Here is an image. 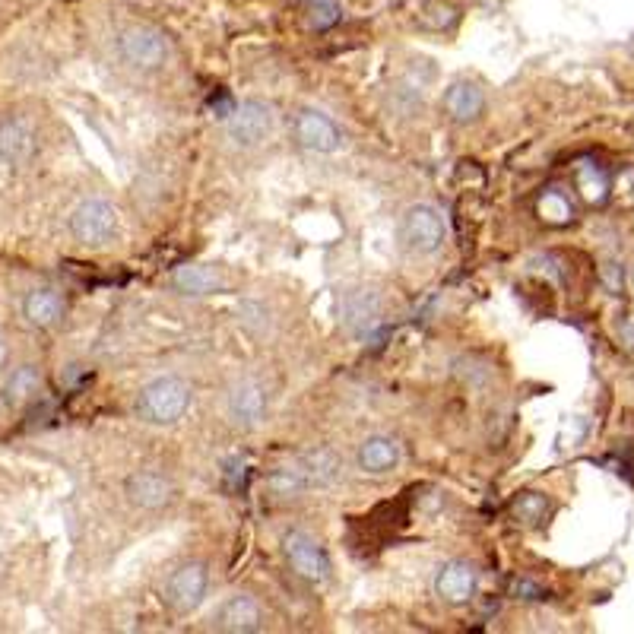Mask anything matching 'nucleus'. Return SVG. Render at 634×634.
Segmentation results:
<instances>
[{"instance_id":"obj_1","label":"nucleus","mask_w":634,"mask_h":634,"mask_svg":"<svg viewBox=\"0 0 634 634\" xmlns=\"http://www.w3.org/2000/svg\"><path fill=\"white\" fill-rule=\"evenodd\" d=\"M191 397L194 390L188 381L178 375H162L140 387L134 413L146 425H175L191 409Z\"/></svg>"},{"instance_id":"obj_2","label":"nucleus","mask_w":634,"mask_h":634,"mask_svg":"<svg viewBox=\"0 0 634 634\" xmlns=\"http://www.w3.org/2000/svg\"><path fill=\"white\" fill-rule=\"evenodd\" d=\"M397 241L409 254H435L447 241L444 213L432 207V203H413V207H406L397 226Z\"/></svg>"},{"instance_id":"obj_3","label":"nucleus","mask_w":634,"mask_h":634,"mask_svg":"<svg viewBox=\"0 0 634 634\" xmlns=\"http://www.w3.org/2000/svg\"><path fill=\"white\" fill-rule=\"evenodd\" d=\"M118 54L134 70H159L169 61V39L146 23H134L118 32Z\"/></svg>"},{"instance_id":"obj_4","label":"nucleus","mask_w":634,"mask_h":634,"mask_svg":"<svg viewBox=\"0 0 634 634\" xmlns=\"http://www.w3.org/2000/svg\"><path fill=\"white\" fill-rule=\"evenodd\" d=\"M276 127V111L270 102L264 99H248L235 105V111L229 115L226 121V130H229V140L241 149H254L264 143Z\"/></svg>"},{"instance_id":"obj_5","label":"nucleus","mask_w":634,"mask_h":634,"mask_svg":"<svg viewBox=\"0 0 634 634\" xmlns=\"http://www.w3.org/2000/svg\"><path fill=\"white\" fill-rule=\"evenodd\" d=\"M118 232V210L108 200H83L77 210L70 213V235L80 245H105Z\"/></svg>"},{"instance_id":"obj_6","label":"nucleus","mask_w":634,"mask_h":634,"mask_svg":"<svg viewBox=\"0 0 634 634\" xmlns=\"http://www.w3.org/2000/svg\"><path fill=\"white\" fill-rule=\"evenodd\" d=\"M283 555H286V562L292 565L295 574H302L305 581H314V584L327 581L330 571H333L327 549L305 530H289L283 536Z\"/></svg>"},{"instance_id":"obj_7","label":"nucleus","mask_w":634,"mask_h":634,"mask_svg":"<svg viewBox=\"0 0 634 634\" xmlns=\"http://www.w3.org/2000/svg\"><path fill=\"white\" fill-rule=\"evenodd\" d=\"M292 137L308 153H337L343 146V130L337 127V121L317 108L298 111L292 121Z\"/></svg>"},{"instance_id":"obj_8","label":"nucleus","mask_w":634,"mask_h":634,"mask_svg":"<svg viewBox=\"0 0 634 634\" xmlns=\"http://www.w3.org/2000/svg\"><path fill=\"white\" fill-rule=\"evenodd\" d=\"M210 587V571L203 562H181L165 581V603L175 612H194Z\"/></svg>"},{"instance_id":"obj_9","label":"nucleus","mask_w":634,"mask_h":634,"mask_svg":"<svg viewBox=\"0 0 634 634\" xmlns=\"http://www.w3.org/2000/svg\"><path fill=\"white\" fill-rule=\"evenodd\" d=\"M476 587H479V571L473 562H466V558H451V562H444L435 574V593L447 606L470 603L476 596Z\"/></svg>"},{"instance_id":"obj_10","label":"nucleus","mask_w":634,"mask_h":634,"mask_svg":"<svg viewBox=\"0 0 634 634\" xmlns=\"http://www.w3.org/2000/svg\"><path fill=\"white\" fill-rule=\"evenodd\" d=\"M226 409H229V419L238 428H257L267 416V390L254 378H241L229 390Z\"/></svg>"},{"instance_id":"obj_11","label":"nucleus","mask_w":634,"mask_h":634,"mask_svg":"<svg viewBox=\"0 0 634 634\" xmlns=\"http://www.w3.org/2000/svg\"><path fill=\"white\" fill-rule=\"evenodd\" d=\"M127 501L140 511H159L165 508L169 501L175 498V482L165 476V473H156V470H140L134 476H127Z\"/></svg>"},{"instance_id":"obj_12","label":"nucleus","mask_w":634,"mask_h":634,"mask_svg":"<svg viewBox=\"0 0 634 634\" xmlns=\"http://www.w3.org/2000/svg\"><path fill=\"white\" fill-rule=\"evenodd\" d=\"M444 115L454 124H473L486 115V89H482L476 80H454L444 89Z\"/></svg>"},{"instance_id":"obj_13","label":"nucleus","mask_w":634,"mask_h":634,"mask_svg":"<svg viewBox=\"0 0 634 634\" xmlns=\"http://www.w3.org/2000/svg\"><path fill=\"white\" fill-rule=\"evenodd\" d=\"M343 324L356 340H368L381 324V298L371 289H352L343 302Z\"/></svg>"},{"instance_id":"obj_14","label":"nucleus","mask_w":634,"mask_h":634,"mask_svg":"<svg viewBox=\"0 0 634 634\" xmlns=\"http://www.w3.org/2000/svg\"><path fill=\"white\" fill-rule=\"evenodd\" d=\"M213 625L219 631H229V634H251V631L264 628V609H260V603L251 600V596L235 593L216 609Z\"/></svg>"},{"instance_id":"obj_15","label":"nucleus","mask_w":634,"mask_h":634,"mask_svg":"<svg viewBox=\"0 0 634 634\" xmlns=\"http://www.w3.org/2000/svg\"><path fill=\"white\" fill-rule=\"evenodd\" d=\"M400 457H403V447L397 438L390 435H368L362 444H359V454H356V463L362 473H371V476H384L390 470H397L400 466Z\"/></svg>"},{"instance_id":"obj_16","label":"nucleus","mask_w":634,"mask_h":634,"mask_svg":"<svg viewBox=\"0 0 634 634\" xmlns=\"http://www.w3.org/2000/svg\"><path fill=\"white\" fill-rule=\"evenodd\" d=\"M64 311H67V302L61 298V292L54 289H32L23 298V317L39 330L58 327L64 321Z\"/></svg>"},{"instance_id":"obj_17","label":"nucleus","mask_w":634,"mask_h":634,"mask_svg":"<svg viewBox=\"0 0 634 634\" xmlns=\"http://www.w3.org/2000/svg\"><path fill=\"white\" fill-rule=\"evenodd\" d=\"M35 156V134L16 118L0 121V162L23 165Z\"/></svg>"},{"instance_id":"obj_18","label":"nucleus","mask_w":634,"mask_h":634,"mask_svg":"<svg viewBox=\"0 0 634 634\" xmlns=\"http://www.w3.org/2000/svg\"><path fill=\"white\" fill-rule=\"evenodd\" d=\"M574 188H577V194H581L584 203L596 207V203H606V197L612 194V175L603 169L600 162H577Z\"/></svg>"},{"instance_id":"obj_19","label":"nucleus","mask_w":634,"mask_h":634,"mask_svg":"<svg viewBox=\"0 0 634 634\" xmlns=\"http://www.w3.org/2000/svg\"><path fill=\"white\" fill-rule=\"evenodd\" d=\"M172 283L184 295H213V292H219L222 286H226V283H222V276L213 267H207V264H184V267H178L172 273Z\"/></svg>"},{"instance_id":"obj_20","label":"nucleus","mask_w":634,"mask_h":634,"mask_svg":"<svg viewBox=\"0 0 634 634\" xmlns=\"http://www.w3.org/2000/svg\"><path fill=\"white\" fill-rule=\"evenodd\" d=\"M295 470H298V476L305 479V486L311 489V486H327V482H333L337 479V470H340V463H337V457H333L330 451H311V454H305V457H298L295 463Z\"/></svg>"},{"instance_id":"obj_21","label":"nucleus","mask_w":634,"mask_h":634,"mask_svg":"<svg viewBox=\"0 0 634 634\" xmlns=\"http://www.w3.org/2000/svg\"><path fill=\"white\" fill-rule=\"evenodd\" d=\"M536 216L543 219L546 226H568L574 219V200L562 188H549L536 200Z\"/></svg>"},{"instance_id":"obj_22","label":"nucleus","mask_w":634,"mask_h":634,"mask_svg":"<svg viewBox=\"0 0 634 634\" xmlns=\"http://www.w3.org/2000/svg\"><path fill=\"white\" fill-rule=\"evenodd\" d=\"M39 390H42V375H39V368H35V365H20V368L10 371L4 394H7L10 403L20 406V403H29L32 397H39Z\"/></svg>"},{"instance_id":"obj_23","label":"nucleus","mask_w":634,"mask_h":634,"mask_svg":"<svg viewBox=\"0 0 634 634\" xmlns=\"http://www.w3.org/2000/svg\"><path fill=\"white\" fill-rule=\"evenodd\" d=\"M460 20V7L454 0H425L422 10H419V23L432 32H447L454 29Z\"/></svg>"},{"instance_id":"obj_24","label":"nucleus","mask_w":634,"mask_h":634,"mask_svg":"<svg viewBox=\"0 0 634 634\" xmlns=\"http://www.w3.org/2000/svg\"><path fill=\"white\" fill-rule=\"evenodd\" d=\"M511 514H514V520H520V524L539 527L549 517V498L539 492H520L511 501Z\"/></svg>"},{"instance_id":"obj_25","label":"nucleus","mask_w":634,"mask_h":634,"mask_svg":"<svg viewBox=\"0 0 634 634\" xmlns=\"http://www.w3.org/2000/svg\"><path fill=\"white\" fill-rule=\"evenodd\" d=\"M305 20L311 29L327 32L343 20V7L340 0H305Z\"/></svg>"},{"instance_id":"obj_26","label":"nucleus","mask_w":634,"mask_h":634,"mask_svg":"<svg viewBox=\"0 0 634 634\" xmlns=\"http://www.w3.org/2000/svg\"><path fill=\"white\" fill-rule=\"evenodd\" d=\"M600 283L612 295H622L625 292V267L619 264V260H606V264L600 267Z\"/></svg>"}]
</instances>
